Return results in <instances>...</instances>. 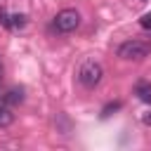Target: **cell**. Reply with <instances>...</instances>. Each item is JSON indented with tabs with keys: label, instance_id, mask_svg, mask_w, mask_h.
<instances>
[{
	"label": "cell",
	"instance_id": "cell-1",
	"mask_svg": "<svg viewBox=\"0 0 151 151\" xmlns=\"http://www.w3.org/2000/svg\"><path fill=\"white\" fill-rule=\"evenodd\" d=\"M101 78H104V68H101L99 61L87 59V61L80 64V68H78V83H80L83 87L92 90V87H97V85L101 83Z\"/></svg>",
	"mask_w": 151,
	"mask_h": 151
},
{
	"label": "cell",
	"instance_id": "cell-2",
	"mask_svg": "<svg viewBox=\"0 0 151 151\" xmlns=\"http://www.w3.org/2000/svg\"><path fill=\"white\" fill-rule=\"evenodd\" d=\"M149 54V45L139 42V40H127L123 45H118V57L125 61H142Z\"/></svg>",
	"mask_w": 151,
	"mask_h": 151
},
{
	"label": "cell",
	"instance_id": "cell-3",
	"mask_svg": "<svg viewBox=\"0 0 151 151\" xmlns=\"http://www.w3.org/2000/svg\"><path fill=\"white\" fill-rule=\"evenodd\" d=\"M78 26H80V14H78V9L66 7V9L57 12V17H54V28H57L59 33H71V31H76Z\"/></svg>",
	"mask_w": 151,
	"mask_h": 151
},
{
	"label": "cell",
	"instance_id": "cell-4",
	"mask_svg": "<svg viewBox=\"0 0 151 151\" xmlns=\"http://www.w3.org/2000/svg\"><path fill=\"white\" fill-rule=\"evenodd\" d=\"M14 120V113H12V109H9V104L5 101V94H0V127H5V125H9Z\"/></svg>",
	"mask_w": 151,
	"mask_h": 151
},
{
	"label": "cell",
	"instance_id": "cell-5",
	"mask_svg": "<svg viewBox=\"0 0 151 151\" xmlns=\"http://www.w3.org/2000/svg\"><path fill=\"white\" fill-rule=\"evenodd\" d=\"M5 101H7L9 106L21 104V101H24V90H21V87H9V90L5 92Z\"/></svg>",
	"mask_w": 151,
	"mask_h": 151
},
{
	"label": "cell",
	"instance_id": "cell-6",
	"mask_svg": "<svg viewBox=\"0 0 151 151\" xmlns=\"http://www.w3.org/2000/svg\"><path fill=\"white\" fill-rule=\"evenodd\" d=\"M134 92H137V97H139L142 101H146V104H151V85H149V83H139Z\"/></svg>",
	"mask_w": 151,
	"mask_h": 151
},
{
	"label": "cell",
	"instance_id": "cell-7",
	"mask_svg": "<svg viewBox=\"0 0 151 151\" xmlns=\"http://www.w3.org/2000/svg\"><path fill=\"white\" fill-rule=\"evenodd\" d=\"M12 26L14 28H24L26 26V14H12Z\"/></svg>",
	"mask_w": 151,
	"mask_h": 151
},
{
	"label": "cell",
	"instance_id": "cell-8",
	"mask_svg": "<svg viewBox=\"0 0 151 151\" xmlns=\"http://www.w3.org/2000/svg\"><path fill=\"white\" fill-rule=\"evenodd\" d=\"M0 24H2L5 28H14V26H12V14H7L5 9H0Z\"/></svg>",
	"mask_w": 151,
	"mask_h": 151
},
{
	"label": "cell",
	"instance_id": "cell-9",
	"mask_svg": "<svg viewBox=\"0 0 151 151\" xmlns=\"http://www.w3.org/2000/svg\"><path fill=\"white\" fill-rule=\"evenodd\" d=\"M139 26H142L144 31H151V12H146V14L139 17Z\"/></svg>",
	"mask_w": 151,
	"mask_h": 151
},
{
	"label": "cell",
	"instance_id": "cell-10",
	"mask_svg": "<svg viewBox=\"0 0 151 151\" xmlns=\"http://www.w3.org/2000/svg\"><path fill=\"white\" fill-rule=\"evenodd\" d=\"M120 109V101H113V104H109V106H104V111H101V116L106 118V116H111V111H118Z\"/></svg>",
	"mask_w": 151,
	"mask_h": 151
},
{
	"label": "cell",
	"instance_id": "cell-11",
	"mask_svg": "<svg viewBox=\"0 0 151 151\" xmlns=\"http://www.w3.org/2000/svg\"><path fill=\"white\" fill-rule=\"evenodd\" d=\"M142 123H144V125H151V109H149V111L142 116Z\"/></svg>",
	"mask_w": 151,
	"mask_h": 151
},
{
	"label": "cell",
	"instance_id": "cell-12",
	"mask_svg": "<svg viewBox=\"0 0 151 151\" xmlns=\"http://www.w3.org/2000/svg\"><path fill=\"white\" fill-rule=\"evenodd\" d=\"M2 73H5V66H2V61H0V80H2Z\"/></svg>",
	"mask_w": 151,
	"mask_h": 151
}]
</instances>
